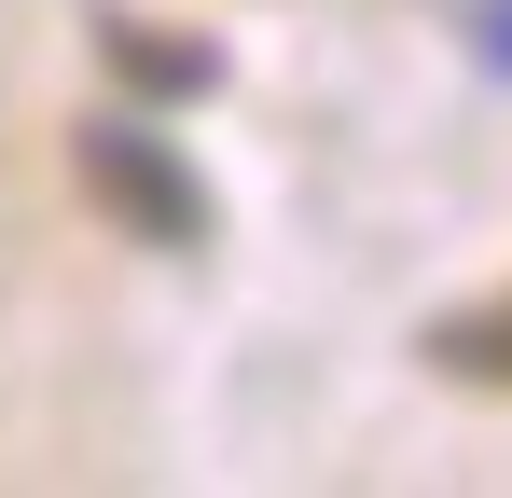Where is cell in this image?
Wrapping results in <instances>:
<instances>
[{"label":"cell","instance_id":"6da1fadb","mask_svg":"<svg viewBox=\"0 0 512 498\" xmlns=\"http://www.w3.org/2000/svg\"><path fill=\"white\" fill-rule=\"evenodd\" d=\"M70 166H84V194L139 249H208V180L167 153L153 111H84V125H70Z\"/></svg>","mask_w":512,"mask_h":498},{"label":"cell","instance_id":"3957f363","mask_svg":"<svg viewBox=\"0 0 512 498\" xmlns=\"http://www.w3.org/2000/svg\"><path fill=\"white\" fill-rule=\"evenodd\" d=\"M429 360H443V374H471V388H512V291H499V305L429 319Z\"/></svg>","mask_w":512,"mask_h":498},{"label":"cell","instance_id":"7a4b0ae2","mask_svg":"<svg viewBox=\"0 0 512 498\" xmlns=\"http://www.w3.org/2000/svg\"><path fill=\"white\" fill-rule=\"evenodd\" d=\"M97 56L139 83V97H208V83H222L208 42H167V28H139V14H111V0H97Z\"/></svg>","mask_w":512,"mask_h":498}]
</instances>
